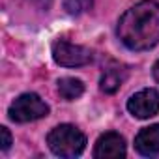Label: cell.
Returning <instances> with one entry per match:
<instances>
[{
    "instance_id": "obj_12",
    "label": "cell",
    "mask_w": 159,
    "mask_h": 159,
    "mask_svg": "<svg viewBox=\"0 0 159 159\" xmlns=\"http://www.w3.org/2000/svg\"><path fill=\"white\" fill-rule=\"evenodd\" d=\"M153 79H155V81L159 83V60L153 64Z\"/></svg>"
},
{
    "instance_id": "obj_8",
    "label": "cell",
    "mask_w": 159,
    "mask_h": 159,
    "mask_svg": "<svg viewBox=\"0 0 159 159\" xmlns=\"http://www.w3.org/2000/svg\"><path fill=\"white\" fill-rule=\"evenodd\" d=\"M125 79H127V69L120 64H112L103 71L101 81H99V88L105 94H114L120 90V86L124 84Z\"/></svg>"
},
{
    "instance_id": "obj_6",
    "label": "cell",
    "mask_w": 159,
    "mask_h": 159,
    "mask_svg": "<svg viewBox=\"0 0 159 159\" xmlns=\"http://www.w3.org/2000/svg\"><path fill=\"white\" fill-rule=\"evenodd\" d=\"M96 159H122L125 157V140L120 133L109 131L101 135L94 148Z\"/></svg>"
},
{
    "instance_id": "obj_1",
    "label": "cell",
    "mask_w": 159,
    "mask_h": 159,
    "mask_svg": "<svg viewBox=\"0 0 159 159\" xmlns=\"http://www.w3.org/2000/svg\"><path fill=\"white\" fill-rule=\"evenodd\" d=\"M116 34L131 51H148L159 43V4L142 0L129 8L118 21Z\"/></svg>"
},
{
    "instance_id": "obj_4",
    "label": "cell",
    "mask_w": 159,
    "mask_h": 159,
    "mask_svg": "<svg viewBox=\"0 0 159 159\" xmlns=\"http://www.w3.org/2000/svg\"><path fill=\"white\" fill-rule=\"evenodd\" d=\"M52 58L56 64L64 67H79V66H86L92 62V51L83 45H75L66 39H58L52 43Z\"/></svg>"
},
{
    "instance_id": "obj_9",
    "label": "cell",
    "mask_w": 159,
    "mask_h": 159,
    "mask_svg": "<svg viewBox=\"0 0 159 159\" xmlns=\"http://www.w3.org/2000/svg\"><path fill=\"white\" fill-rule=\"evenodd\" d=\"M58 94L66 101H73L84 94V84L83 81H79L75 77H64L58 81Z\"/></svg>"
},
{
    "instance_id": "obj_5",
    "label": "cell",
    "mask_w": 159,
    "mask_h": 159,
    "mask_svg": "<svg viewBox=\"0 0 159 159\" xmlns=\"http://www.w3.org/2000/svg\"><path fill=\"white\" fill-rule=\"evenodd\" d=\"M127 111L139 120H146V118L155 116L159 112V92L153 88H146V90L137 92L135 96L129 98Z\"/></svg>"
},
{
    "instance_id": "obj_7",
    "label": "cell",
    "mask_w": 159,
    "mask_h": 159,
    "mask_svg": "<svg viewBox=\"0 0 159 159\" xmlns=\"http://www.w3.org/2000/svg\"><path fill=\"white\" fill-rule=\"evenodd\" d=\"M135 150L144 157H153L159 153V124L139 131L135 137Z\"/></svg>"
},
{
    "instance_id": "obj_2",
    "label": "cell",
    "mask_w": 159,
    "mask_h": 159,
    "mask_svg": "<svg viewBox=\"0 0 159 159\" xmlns=\"http://www.w3.org/2000/svg\"><path fill=\"white\" fill-rule=\"evenodd\" d=\"M47 144L58 157H79L86 148V137L75 125L62 124L49 133Z\"/></svg>"
},
{
    "instance_id": "obj_11",
    "label": "cell",
    "mask_w": 159,
    "mask_h": 159,
    "mask_svg": "<svg viewBox=\"0 0 159 159\" xmlns=\"http://www.w3.org/2000/svg\"><path fill=\"white\" fill-rule=\"evenodd\" d=\"M0 135H2V152H8L11 146V135L8 131V127H0Z\"/></svg>"
},
{
    "instance_id": "obj_3",
    "label": "cell",
    "mask_w": 159,
    "mask_h": 159,
    "mask_svg": "<svg viewBox=\"0 0 159 159\" xmlns=\"http://www.w3.org/2000/svg\"><path fill=\"white\" fill-rule=\"evenodd\" d=\"M8 114L13 122L26 124V122L45 118L49 114V105L38 94H23L10 105Z\"/></svg>"
},
{
    "instance_id": "obj_10",
    "label": "cell",
    "mask_w": 159,
    "mask_h": 159,
    "mask_svg": "<svg viewBox=\"0 0 159 159\" xmlns=\"http://www.w3.org/2000/svg\"><path fill=\"white\" fill-rule=\"evenodd\" d=\"M62 4L69 15H81L92 8L94 0H62Z\"/></svg>"
}]
</instances>
